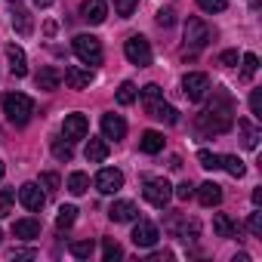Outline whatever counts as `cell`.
I'll list each match as a JSON object with an SVG mask.
<instances>
[{
  "instance_id": "2e32d148",
  "label": "cell",
  "mask_w": 262,
  "mask_h": 262,
  "mask_svg": "<svg viewBox=\"0 0 262 262\" xmlns=\"http://www.w3.org/2000/svg\"><path fill=\"white\" fill-rule=\"evenodd\" d=\"M102 133H105V139H123L126 136V120L120 117V114H102Z\"/></svg>"
},
{
  "instance_id": "836d02e7",
  "label": "cell",
  "mask_w": 262,
  "mask_h": 262,
  "mask_svg": "<svg viewBox=\"0 0 262 262\" xmlns=\"http://www.w3.org/2000/svg\"><path fill=\"white\" fill-rule=\"evenodd\" d=\"M53 155H56L59 161H71V158H74V148H71V142L53 139Z\"/></svg>"
},
{
  "instance_id": "d590c367",
  "label": "cell",
  "mask_w": 262,
  "mask_h": 262,
  "mask_svg": "<svg viewBox=\"0 0 262 262\" xmlns=\"http://www.w3.org/2000/svg\"><path fill=\"white\" fill-rule=\"evenodd\" d=\"M13 201H16V194L7 188V191H0V219H7L10 213H13Z\"/></svg>"
},
{
  "instance_id": "83f0119b",
  "label": "cell",
  "mask_w": 262,
  "mask_h": 262,
  "mask_svg": "<svg viewBox=\"0 0 262 262\" xmlns=\"http://www.w3.org/2000/svg\"><path fill=\"white\" fill-rule=\"evenodd\" d=\"M86 188H90V176L86 173H71L68 176V191L71 194H83Z\"/></svg>"
},
{
  "instance_id": "cb8c5ba5",
  "label": "cell",
  "mask_w": 262,
  "mask_h": 262,
  "mask_svg": "<svg viewBox=\"0 0 262 262\" xmlns=\"http://www.w3.org/2000/svg\"><path fill=\"white\" fill-rule=\"evenodd\" d=\"M139 148L145 155H158V151H164V136L158 133V129H145L142 139H139Z\"/></svg>"
},
{
  "instance_id": "b9f144b4",
  "label": "cell",
  "mask_w": 262,
  "mask_h": 262,
  "mask_svg": "<svg viewBox=\"0 0 262 262\" xmlns=\"http://www.w3.org/2000/svg\"><path fill=\"white\" fill-rule=\"evenodd\" d=\"M219 65H222V68H234V65H237V50H225V53L219 56Z\"/></svg>"
},
{
  "instance_id": "9a60e30c",
  "label": "cell",
  "mask_w": 262,
  "mask_h": 262,
  "mask_svg": "<svg viewBox=\"0 0 262 262\" xmlns=\"http://www.w3.org/2000/svg\"><path fill=\"white\" fill-rule=\"evenodd\" d=\"M108 16V7H105V0H83L80 4V19L90 22V25H102Z\"/></svg>"
},
{
  "instance_id": "ba28073f",
  "label": "cell",
  "mask_w": 262,
  "mask_h": 262,
  "mask_svg": "<svg viewBox=\"0 0 262 262\" xmlns=\"http://www.w3.org/2000/svg\"><path fill=\"white\" fill-rule=\"evenodd\" d=\"M86 133H90V120H86V114H68V117H65V123H62V136H65L68 142L86 139Z\"/></svg>"
},
{
  "instance_id": "74e56055",
  "label": "cell",
  "mask_w": 262,
  "mask_h": 262,
  "mask_svg": "<svg viewBox=\"0 0 262 262\" xmlns=\"http://www.w3.org/2000/svg\"><path fill=\"white\" fill-rule=\"evenodd\" d=\"M250 111L256 120H262V90H253L250 93Z\"/></svg>"
},
{
  "instance_id": "7bdbcfd3",
  "label": "cell",
  "mask_w": 262,
  "mask_h": 262,
  "mask_svg": "<svg viewBox=\"0 0 262 262\" xmlns=\"http://www.w3.org/2000/svg\"><path fill=\"white\" fill-rule=\"evenodd\" d=\"M173 16H176V13H173V7L161 10V13H158V25H161V28H170V25H173Z\"/></svg>"
},
{
  "instance_id": "44dd1931",
  "label": "cell",
  "mask_w": 262,
  "mask_h": 262,
  "mask_svg": "<svg viewBox=\"0 0 262 262\" xmlns=\"http://www.w3.org/2000/svg\"><path fill=\"white\" fill-rule=\"evenodd\" d=\"M108 151H111V148H108L105 136H102V139H93V136H90V142H86V161H90V164H102V161L108 158Z\"/></svg>"
},
{
  "instance_id": "681fc988",
  "label": "cell",
  "mask_w": 262,
  "mask_h": 262,
  "mask_svg": "<svg viewBox=\"0 0 262 262\" xmlns=\"http://www.w3.org/2000/svg\"><path fill=\"white\" fill-rule=\"evenodd\" d=\"M0 237H4V231H0Z\"/></svg>"
},
{
  "instance_id": "30bf717a",
  "label": "cell",
  "mask_w": 262,
  "mask_h": 262,
  "mask_svg": "<svg viewBox=\"0 0 262 262\" xmlns=\"http://www.w3.org/2000/svg\"><path fill=\"white\" fill-rule=\"evenodd\" d=\"M96 188H99L102 194H117V191L123 188V173L114 170V167L99 170V176H96Z\"/></svg>"
},
{
  "instance_id": "ffe728a7",
  "label": "cell",
  "mask_w": 262,
  "mask_h": 262,
  "mask_svg": "<svg viewBox=\"0 0 262 262\" xmlns=\"http://www.w3.org/2000/svg\"><path fill=\"white\" fill-rule=\"evenodd\" d=\"M59 83H62V71H59V68L47 65V68L37 71V86H40V90L53 93V90H59Z\"/></svg>"
},
{
  "instance_id": "f1b7e54d",
  "label": "cell",
  "mask_w": 262,
  "mask_h": 262,
  "mask_svg": "<svg viewBox=\"0 0 262 262\" xmlns=\"http://www.w3.org/2000/svg\"><path fill=\"white\" fill-rule=\"evenodd\" d=\"M68 250H71V256H74V259H90V256H93V250H96V244H93V241H71V247H68Z\"/></svg>"
},
{
  "instance_id": "4316f807",
  "label": "cell",
  "mask_w": 262,
  "mask_h": 262,
  "mask_svg": "<svg viewBox=\"0 0 262 262\" xmlns=\"http://www.w3.org/2000/svg\"><path fill=\"white\" fill-rule=\"evenodd\" d=\"M74 219H77V207L65 204V207H59V216H56V228H59V231H65V228H71V225H74Z\"/></svg>"
},
{
  "instance_id": "277c9868",
  "label": "cell",
  "mask_w": 262,
  "mask_h": 262,
  "mask_svg": "<svg viewBox=\"0 0 262 262\" xmlns=\"http://www.w3.org/2000/svg\"><path fill=\"white\" fill-rule=\"evenodd\" d=\"M123 56L133 62L136 68H145V65H151V43L142 34H133V37H126V43H123Z\"/></svg>"
},
{
  "instance_id": "ac0fdd59",
  "label": "cell",
  "mask_w": 262,
  "mask_h": 262,
  "mask_svg": "<svg viewBox=\"0 0 262 262\" xmlns=\"http://www.w3.org/2000/svg\"><path fill=\"white\" fill-rule=\"evenodd\" d=\"M198 201H201L204 207H219V204H222V185H216V182L198 185Z\"/></svg>"
},
{
  "instance_id": "3957f363",
  "label": "cell",
  "mask_w": 262,
  "mask_h": 262,
  "mask_svg": "<svg viewBox=\"0 0 262 262\" xmlns=\"http://www.w3.org/2000/svg\"><path fill=\"white\" fill-rule=\"evenodd\" d=\"M71 47H74L77 59H80L86 68L102 65V43H99V37H93V34H77Z\"/></svg>"
},
{
  "instance_id": "52a82bcc",
  "label": "cell",
  "mask_w": 262,
  "mask_h": 262,
  "mask_svg": "<svg viewBox=\"0 0 262 262\" xmlns=\"http://www.w3.org/2000/svg\"><path fill=\"white\" fill-rule=\"evenodd\" d=\"M210 28L201 22V19H188L185 22V43L191 47V50H204L207 43H210Z\"/></svg>"
},
{
  "instance_id": "484cf974",
  "label": "cell",
  "mask_w": 262,
  "mask_h": 262,
  "mask_svg": "<svg viewBox=\"0 0 262 262\" xmlns=\"http://www.w3.org/2000/svg\"><path fill=\"white\" fill-rule=\"evenodd\" d=\"M219 167H222V170H228L234 179H241V176H244V161H241L237 155H219Z\"/></svg>"
},
{
  "instance_id": "ee69618b",
  "label": "cell",
  "mask_w": 262,
  "mask_h": 262,
  "mask_svg": "<svg viewBox=\"0 0 262 262\" xmlns=\"http://www.w3.org/2000/svg\"><path fill=\"white\" fill-rule=\"evenodd\" d=\"M170 259H173L170 250H161V253H151V256H148V262H170Z\"/></svg>"
},
{
  "instance_id": "5bb4252c",
  "label": "cell",
  "mask_w": 262,
  "mask_h": 262,
  "mask_svg": "<svg viewBox=\"0 0 262 262\" xmlns=\"http://www.w3.org/2000/svg\"><path fill=\"white\" fill-rule=\"evenodd\" d=\"M108 219L111 222H133V219H139V207L133 201H114L108 207Z\"/></svg>"
},
{
  "instance_id": "e0dca14e",
  "label": "cell",
  "mask_w": 262,
  "mask_h": 262,
  "mask_svg": "<svg viewBox=\"0 0 262 262\" xmlns=\"http://www.w3.org/2000/svg\"><path fill=\"white\" fill-rule=\"evenodd\" d=\"M7 59H10V71H13L16 77H25V74H28V59H25V50H22V47L10 43V47H7Z\"/></svg>"
},
{
  "instance_id": "f546056e",
  "label": "cell",
  "mask_w": 262,
  "mask_h": 262,
  "mask_svg": "<svg viewBox=\"0 0 262 262\" xmlns=\"http://www.w3.org/2000/svg\"><path fill=\"white\" fill-rule=\"evenodd\" d=\"M120 256H123L120 244H117L114 237H105V241H102V259H105V262H114V259H120Z\"/></svg>"
},
{
  "instance_id": "8992f818",
  "label": "cell",
  "mask_w": 262,
  "mask_h": 262,
  "mask_svg": "<svg viewBox=\"0 0 262 262\" xmlns=\"http://www.w3.org/2000/svg\"><path fill=\"white\" fill-rule=\"evenodd\" d=\"M182 90H185V96H188L191 102H201V99L210 93V77L201 74V71H191V74L182 77Z\"/></svg>"
},
{
  "instance_id": "8fae6325",
  "label": "cell",
  "mask_w": 262,
  "mask_h": 262,
  "mask_svg": "<svg viewBox=\"0 0 262 262\" xmlns=\"http://www.w3.org/2000/svg\"><path fill=\"white\" fill-rule=\"evenodd\" d=\"M62 80H65L68 90H86L93 83V71L83 68V65H68L65 74H62Z\"/></svg>"
},
{
  "instance_id": "1f68e13d",
  "label": "cell",
  "mask_w": 262,
  "mask_h": 262,
  "mask_svg": "<svg viewBox=\"0 0 262 262\" xmlns=\"http://www.w3.org/2000/svg\"><path fill=\"white\" fill-rule=\"evenodd\" d=\"M256 68H259L256 53H244V59H241V77H244V80H250V77L256 74Z\"/></svg>"
},
{
  "instance_id": "4dcf8cb0",
  "label": "cell",
  "mask_w": 262,
  "mask_h": 262,
  "mask_svg": "<svg viewBox=\"0 0 262 262\" xmlns=\"http://www.w3.org/2000/svg\"><path fill=\"white\" fill-rule=\"evenodd\" d=\"M117 102H120V105H133V102H136V83L123 80V83L117 86Z\"/></svg>"
},
{
  "instance_id": "c3c4849f",
  "label": "cell",
  "mask_w": 262,
  "mask_h": 262,
  "mask_svg": "<svg viewBox=\"0 0 262 262\" xmlns=\"http://www.w3.org/2000/svg\"><path fill=\"white\" fill-rule=\"evenodd\" d=\"M0 179H4V161H0Z\"/></svg>"
},
{
  "instance_id": "60d3db41",
  "label": "cell",
  "mask_w": 262,
  "mask_h": 262,
  "mask_svg": "<svg viewBox=\"0 0 262 262\" xmlns=\"http://www.w3.org/2000/svg\"><path fill=\"white\" fill-rule=\"evenodd\" d=\"M191 194H194V185H191V182H179L176 191H173V198H179V201H188Z\"/></svg>"
},
{
  "instance_id": "9c48e42d",
  "label": "cell",
  "mask_w": 262,
  "mask_h": 262,
  "mask_svg": "<svg viewBox=\"0 0 262 262\" xmlns=\"http://www.w3.org/2000/svg\"><path fill=\"white\" fill-rule=\"evenodd\" d=\"M19 201H22V207H25V210L40 213V210H43V204H47V194L40 191V185H37V182H25V185L19 188Z\"/></svg>"
},
{
  "instance_id": "7402d4cb",
  "label": "cell",
  "mask_w": 262,
  "mask_h": 262,
  "mask_svg": "<svg viewBox=\"0 0 262 262\" xmlns=\"http://www.w3.org/2000/svg\"><path fill=\"white\" fill-rule=\"evenodd\" d=\"M213 231H216L219 237H234L241 228H237V222H234L231 216H225V213H216V216H213Z\"/></svg>"
},
{
  "instance_id": "ab89813d",
  "label": "cell",
  "mask_w": 262,
  "mask_h": 262,
  "mask_svg": "<svg viewBox=\"0 0 262 262\" xmlns=\"http://www.w3.org/2000/svg\"><path fill=\"white\" fill-rule=\"evenodd\" d=\"M247 228L256 234V237H262V213L256 210V213H250V219H247Z\"/></svg>"
},
{
  "instance_id": "d4e9b609",
  "label": "cell",
  "mask_w": 262,
  "mask_h": 262,
  "mask_svg": "<svg viewBox=\"0 0 262 262\" xmlns=\"http://www.w3.org/2000/svg\"><path fill=\"white\" fill-rule=\"evenodd\" d=\"M237 129H241V142H244V148H256L259 145V129L250 123V120H237Z\"/></svg>"
},
{
  "instance_id": "7a4b0ae2",
  "label": "cell",
  "mask_w": 262,
  "mask_h": 262,
  "mask_svg": "<svg viewBox=\"0 0 262 262\" xmlns=\"http://www.w3.org/2000/svg\"><path fill=\"white\" fill-rule=\"evenodd\" d=\"M4 114H7L10 123L25 126V123L31 120V114H34V102H31L25 93H7V96H4Z\"/></svg>"
},
{
  "instance_id": "d6986e66",
  "label": "cell",
  "mask_w": 262,
  "mask_h": 262,
  "mask_svg": "<svg viewBox=\"0 0 262 262\" xmlns=\"http://www.w3.org/2000/svg\"><path fill=\"white\" fill-rule=\"evenodd\" d=\"M10 22H13V28H16V34H19V37H28V34L34 31V19H31V13H28V10H22V7H16V10H13V19H10Z\"/></svg>"
},
{
  "instance_id": "7dc6e473",
  "label": "cell",
  "mask_w": 262,
  "mask_h": 262,
  "mask_svg": "<svg viewBox=\"0 0 262 262\" xmlns=\"http://www.w3.org/2000/svg\"><path fill=\"white\" fill-rule=\"evenodd\" d=\"M50 4H53V0H34V7H40V10H43V7H50Z\"/></svg>"
},
{
  "instance_id": "f6af8a7d",
  "label": "cell",
  "mask_w": 262,
  "mask_h": 262,
  "mask_svg": "<svg viewBox=\"0 0 262 262\" xmlns=\"http://www.w3.org/2000/svg\"><path fill=\"white\" fill-rule=\"evenodd\" d=\"M13 259H34V250H13Z\"/></svg>"
},
{
  "instance_id": "4fadbf2b",
  "label": "cell",
  "mask_w": 262,
  "mask_h": 262,
  "mask_svg": "<svg viewBox=\"0 0 262 262\" xmlns=\"http://www.w3.org/2000/svg\"><path fill=\"white\" fill-rule=\"evenodd\" d=\"M158 237H161V231H158V225L155 222H148V219H139L136 222V228H133V244L136 247H155L158 244Z\"/></svg>"
},
{
  "instance_id": "d6a6232c",
  "label": "cell",
  "mask_w": 262,
  "mask_h": 262,
  "mask_svg": "<svg viewBox=\"0 0 262 262\" xmlns=\"http://www.w3.org/2000/svg\"><path fill=\"white\" fill-rule=\"evenodd\" d=\"M114 4V13L120 16V19H129L136 13V7H139V0H111Z\"/></svg>"
},
{
  "instance_id": "8d00e7d4",
  "label": "cell",
  "mask_w": 262,
  "mask_h": 262,
  "mask_svg": "<svg viewBox=\"0 0 262 262\" xmlns=\"http://www.w3.org/2000/svg\"><path fill=\"white\" fill-rule=\"evenodd\" d=\"M198 7H201L204 13H222V10L228 7V0H198Z\"/></svg>"
},
{
  "instance_id": "603a6c76",
  "label": "cell",
  "mask_w": 262,
  "mask_h": 262,
  "mask_svg": "<svg viewBox=\"0 0 262 262\" xmlns=\"http://www.w3.org/2000/svg\"><path fill=\"white\" fill-rule=\"evenodd\" d=\"M13 234L22 241H34V237H40V222L37 219H19L13 225Z\"/></svg>"
},
{
  "instance_id": "5b68a950",
  "label": "cell",
  "mask_w": 262,
  "mask_h": 262,
  "mask_svg": "<svg viewBox=\"0 0 262 262\" xmlns=\"http://www.w3.org/2000/svg\"><path fill=\"white\" fill-rule=\"evenodd\" d=\"M142 194H145V201L151 204V207H158V210H164L167 204H170V198H173V185L167 182V179H145V185H142Z\"/></svg>"
},
{
  "instance_id": "7c38bea8",
  "label": "cell",
  "mask_w": 262,
  "mask_h": 262,
  "mask_svg": "<svg viewBox=\"0 0 262 262\" xmlns=\"http://www.w3.org/2000/svg\"><path fill=\"white\" fill-rule=\"evenodd\" d=\"M145 111H148L155 120H164V123H179V111H176L173 105H167V102H164V96L148 99V102H145Z\"/></svg>"
},
{
  "instance_id": "bcb514c9",
  "label": "cell",
  "mask_w": 262,
  "mask_h": 262,
  "mask_svg": "<svg viewBox=\"0 0 262 262\" xmlns=\"http://www.w3.org/2000/svg\"><path fill=\"white\" fill-rule=\"evenodd\" d=\"M253 204H256V207L262 204V188H256V191H253Z\"/></svg>"
},
{
  "instance_id": "f35d334b",
  "label": "cell",
  "mask_w": 262,
  "mask_h": 262,
  "mask_svg": "<svg viewBox=\"0 0 262 262\" xmlns=\"http://www.w3.org/2000/svg\"><path fill=\"white\" fill-rule=\"evenodd\" d=\"M40 185L53 194V191H59V185H62V179L56 176V173H40Z\"/></svg>"
},
{
  "instance_id": "e575fe53",
  "label": "cell",
  "mask_w": 262,
  "mask_h": 262,
  "mask_svg": "<svg viewBox=\"0 0 262 262\" xmlns=\"http://www.w3.org/2000/svg\"><path fill=\"white\" fill-rule=\"evenodd\" d=\"M198 161H201L204 170H219V155H213V151H207V148L198 151Z\"/></svg>"
},
{
  "instance_id": "6da1fadb",
  "label": "cell",
  "mask_w": 262,
  "mask_h": 262,
  "mask_svg": "<svg viewBox=\"0 0 262 262\" xmlns=\"http://www.w3.org/2000/svg\"><path fill=\"white\" fill-rule=\"evenodd\" d=\"M198 123H201L204 133H213V136L228 133V129L234 126V102H231L228 90H222V86L213 90V102H210L207 111L198 117Z\"/></svg>"
}]
</instances>
